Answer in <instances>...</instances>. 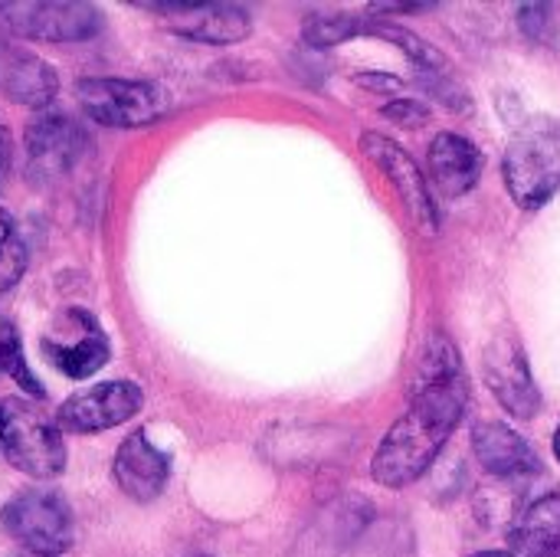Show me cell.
Masks as SVG:
<instances>
[{"instance_id": "6da1fadb", "label": "cell", "mask_w": 560, "mask_h": 557, "mask_svg": "<svg viewBox=\"0 0 560 557\" xmlns=\"http://www.w3.org/2000/svg\"><path fill=\"white\" fill-rule=\"evenodd\" d=\"M469 404V384L456 345L436 332L423 355L410 391V407L387 430L374 453L371 476L384 489H404L417 483L440 456Z\"/></svg>"}, {"instance_id": "7a4b0ae2", "label": "cell", "mask_w": 560, "mask_h": 557, "mask_svg": "<svg viewBox=\"0 0 560 557\" xmlns=\"http://www.w3.org/2000/svg\"><path fill=\"white\" fill-rule=\"evenodd\" d=\"M505 187L522 210L545 207L560 190V121L558 118H532L525 121L502 161Z\"/></svg>"}, {"instance_id": "3957f363", "label": "cell", "mask_w": 560, "mask_h": 557, "mask_svg": "<svg viewBox=\"0 0 560 557\" xmlns=\"http://www.w3.org/2000/svg\"><path fill=\"white\" fill-rule=\"evenodd\" d=\"M0 453L16 473L36 483H49L66 469L62 430L30 397L0 401Z\"/></svg>"}, {"instance_id": "277c9868", "label": "cell", "mask_w": 560, "mask_h": 557, "mask_svg": "<svg viewBox=\"0 0 560 557\" xmlns=\"http://www.w3.org/2000/svg\"><path fill=\"white\" fill-rule=\"evenodd\" d=\"M3 532L33 557L66 555L75 542V522L69 502L56 489L16 492L0 512Z\"/></svg>"}, {"instance_id": "5b68a950", "label": "cell", "mask_w": 560, "mask_h": 557, "mask_svg": "<svg viewBox=\"0 0 560 557\" xmlns=\"http://www.w3.org/2000/svg\"><path fill=\"white\" fill-rule=\"evenodd\" d=\"M79 108L105 128H144L158 121L171 98L161 85L144 79H112L92 76L75 82Z\"/></svg>"}, {"instance_id": "8992f818", "label": "cell", "mask_w": 560, "mask_h": 557, "mask_svg": "<svg viewBox=\"0 0 560 557\" xmlns=\"http://www.w3.org/2000/svg\"><path fill=\"white\" fill-rule=\"evenodd\" d=\"M0 26L16 39L79 43L98 33L102 13L82 0H7L0 3Z\"/></svg>"}, {"instance_id": "52a82bcc", "label": "cell", "mask_w": 560, "mask_h": 557, "mask_svg": "<svg viewBox=\"0 0 560 557\" xmlns=\"http://www.w3.org/2000/svg\"><path fill=\"white\" fill-rule=\"evenodd\" d=\"M141 10L161 13L171 33L207 43V46H233L253 33L249 10L236 3H203V0H167V3H138Z\"/></svg>"}, {"instance_id": "ba28073f", "label": "cell", "mask_w": 560, "mask_h": 557, "mask_svg": "<svg viewBox=\"0 0 560 557\" xmlns=\"http://www.w3.org/2000/svg\"><path fill=\"white\" fill-rule=\"evenodd\" d=\"M361 151L368 161H374L387 181L394 184L397 197L404 200L407 213L413 217L417 230L427 233V236H436L440 230V210H436V200L430 194V184H427V174L417 167V161L387 135H377V131H364L361 135Z\"/></svg>"}, {"instance_id": "9c48e42d", "label": "cell", "mask_w": 560, "mask_h": 557, "mask_svg": "<svg viewBox=\"0 0 560 557\" xmlns=\"http://www.w3.org/2000/svg\"><path fill=\"white\" fill-rule=\"evenodd\" d=\"M82 144H85V135L69 115H62V112L36 115L23 138L30 181L36 187H49V184L62 181L79 164Z\"/></svg>"}, {"instance_id": "30bf717a", "label": "cell", "mask_w": 560, "mask_h": 557, "mask_svg": "<svg viewBox=\"0 0 560 557\" xmlns=\"http://www.w3.org/2000/svg\"><path fill=\"white\" fill-rule=\"evenodd\" d=\"M144 404V394L135 381H105L72 394L59 410L56 423L66 433H102L128 423Z\"/></svg>"}, {"instance_id": "8fae6325", "label": "cell", "mask_w": 560, "mask_h": 557, "mask_svg": "<svg viewBox=\"0 0 560 557\" xmlns=\"http://www.w3.org/2000/svg\"><path fill=\"white\" fill-rule=\"evenodd\" d=\"M482 374L495 401L515 417L532 420L541 410V394L535 387L525 351L512 335H495L482 351Z\"/></svg>"}, {"instance_id": "7c38bea8", "label": "cell", "mask_w": 560, "mask_h": 557, "mask_svg": "<svg viewBox=\"0 0 560 557\" xmlns=\"http://www.w3.org/2000/svg\"><path fill=\"white\" fill-rule=\"evenodd\" d=\"M112 476L121 496H128L138 506H148L164 492L171 479V460L161 446L151 443L144 430H135L118 443L112 460Z\"/></svg>"}, {"instance_id": "4fadbf2b", "label": "cell", "mask_w": 560, "mask_h": 557, "mask_svg": "<svg viewBox=\"0 0 560 557\" xmlns=\"http://www.w3.org/2000/svg\"><path fill=\"white\" fill-rule=\"evenodd\" d=\"M43 355L69 381H85L108 364L112 348H108L102 325L89 312H79V335L66 338V335L52 332L49 338H43Z\"/></svg>"}, {"instance_id": "5bb4252c", "label": "cell", "mask_w": 560, "mask_h": 557, "mask_svg": "<svg viewBox=\"0 0 560 557\" xmlns=\"http://www.w3.org/2000/svg\"><path fill=\"white\" fill-rule=\"evenodd\" d=\"M472 450L495 479H525L541 466L535 446L505 423H479L472 430Z\"/></svg>"}, {"instance_id": "9a60e30c", "label": "cell", "mask_w": 560, "mask_h": 557, "mask_svg": "<svg viewBox=\"0 0 560 557\" xmlns=\"http://www.w3.org/2000/svg\"><path fill=\"white\" fill-rule=\"evenodd\" d=\"M0 89L16 105L46 108L59 95V76L36 53L10 46L0 53Z\"/></svg>"}, {"instance_id": "2e32d148", "label": "cell", "mask_w": 560, "mask_h": 557, "mask_svg": "<svg viewBox=\"0 0 560 557\" xmlns=\"http://www.w3.org/2000/svg\"><path fill=\"white\" fill-rule=\"evenodd\" d=\"M427 164H430V181L440 187L443 197H453V200L469 194L482 177L479 148L456 131H443L433 138Z\"/></svg>"}, {"instance_id": "e0dca14e", "label": "cell", "mask_w": 560, "mask_h": 557, "mask_svg": "<svg viewBox=\"0 0 560 557\" xmlns=\"http://www.w3.org/2000/svg\"><path fill=\"white\" fill-rule=\"evenodd\" d=\"M515 557H560V492L538 499L512 529Z\"/></svg>"}, {"instance_id": "ac0fdd59", "label": "cell", "mask_w": 560, "mask_h": 557, "mask_svg": "<svg viewBox=\"0 0 560 557\" xmlns=\"http://www.w3.org/2000/svg\"><path fill=\"white\" fill-rule=\"evenodd\" d=\"M0 371L10 374V378L20 384L23 397H33V401H43V397H46L39 378H36V374L30 371V364H26L20 332H16L10 322H0Z\"/></svg>"}, {"instance_id": "d6986e66", "label": "cell", "mask_w": 560, "mask_h": 557, "mask_svg": "<svg viewBox=\"0 0 560 557\" xmlns=\"http://www.w3.org/2000/svg\"><path fill=\"white\" fill-rule=\"evenodd\" d=\"M368 33H374V36H381V39H390L397 49H404L420 69H427V72H443L446 69V59H443V53L436 49V46H430V43H423L417 33H410V30H404V26H394V23H374V26H364Z\"/></svg>"}, {"instance_id": "ffe728a7", "label": "cell", "mask_w": 560, "mask_h": 557, "mask_svg": "<svg viewBox=\"0 0 560 557\" xmlns=\"http://www.w3.org/2000/svg\"><path fill=\"white\" fill-rule=\"evenodd\" d=\"M361 30H364V23L358 16H348V13H328V16H322V13H315V16L305 20L302 36L312 46H335V43L351 39Z\"/></svg>"}, {"instance_id": "44dd1931", "label": "cell", "mask_w": 560, "mask_h": 557, "mask_svg": "<svg viewBox=\"0 0 560 557\" xmlns=\"http://www.w3.org/2000/svg\"><path fill=\"white\" fill-rule=\"evenodd\" d=\"M26 272V243L23 240H10L7 246H0V295L10 292Z\"/></svg>"}, {"instance_id": "7402d4cb", "label": "cell", "mask_w": 560, "mask_h": 557, "mask_svg": "<svg viewBox=\"0 0 560 557\" xmlns=\"http://www.w3.org/2000/svg\"><path fill=\"white\" fill-rule=\"evenodd\" d=\"M518 20H522V30H525L535 43L551 39V30H555L551 7H545V3H525V7L518 10Z\"/></svg>"}, {"instance_id": "603a6c76", "label": "cell", "mask_w": 560, "mask_h": 557, "mask_svg": "<svg viewBox=\"0 0 560 557\" xmlns=\"http://www.w3.org/2000/svg\"><path fill=\"white\" fill-rule=\"evenodd\" d=\"M384 115L390 118V121H397V125H407V128H420L427 118H430V108L423 105V102H417V98H394V102H387L384 105Z\"/></svg>"}, {"instance_id": "cb8c5ba5", "label": "cell", "mask_w": 560, "mask_h": 557, "mask_svg": "<svg viewBox=\"0 0 560 557\" xmlns=\"http://www.w3.org/2000/svg\"><path fill=\"white\" fill-rule=\"evenodd\" d=\"M10 158H13V138H10L7 125H0V174L10 171Z\"/></svg>"}, {"instance_id": "d4e9b609", "label": "cell", "mask_w": 560, "mask_h": 557, "mask_svg": "<svg viewBox=\"0 0 560 557\" xmlns=\"http://www.w3.org/2000/svg\"><path fill=\"white\" fill-rule=\"evenodd\" d=\"M13 240V220L7 210H0V246H7Z\"/></svg>"}, {"instance_id": "484cf974", "label": "cell", "mask_w": 560, "mask_h": 557, "mask_svg": "<svg viewBox=\"0 0 560 557\" xmlns=\"http://www.w3.org/2000/svg\"><path fill=\"white\" fill-rule=\"evenodd\" d=\"M472 557H515V555H509V552H482V555H472Z\"/></svg>"}, {"instance_id": "4316f807", "label": "cell", "mask_w": 560, "mask_h": 557, "mask_svg": "<svg viewBox=\"0 0 560 557\" xmlns=\"http://www.w3.org/2000/svg\"><path fill=\"white\" fill-rule=\"evenodd\" d=\"M555 456H558V463H560V427H558V433H555Z\"/></svg>"}]
</instances>
